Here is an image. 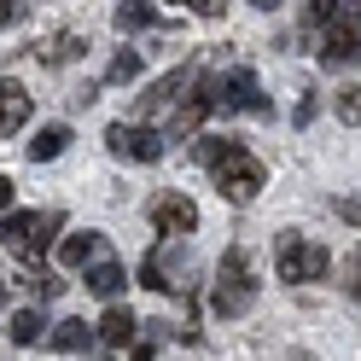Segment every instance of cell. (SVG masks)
<instances>
[{"instance_id":"f1b7e54d","label":"cell","mask_w":361,"mask_h":361,"mask_svg":"<svg viewBox=\"0 0 361 361\" xmlns=\"http://www.w3.org/2000/svg\"><path fill=\"white\" fill-rule=\"evenodd\" d=\"M0 309H6V291H0Z\"/></svg>"},{"instance_id":"ffe728a7","label":"cell","mask_w":361,"mask_h":361,"mask_svg":"<svg viewBox=\"0 0 361 361\" xmlns=\"http://www.w3.org/2000/svg\"><path fill=\"white\" fill-rule=\"evenodd\" d=\"M350 0H309V30H332L338 18H344Z\"/></svg>"},{"instance_id":"7402d4cb","label":"cell","mask_w":361,"mask_h":361,"mask_svg":"<svg viewBox=\"0 0 361 361\" xmlns=\"http://www.w3.org/2000/svg\"><path fill=\"white\" fill-rule=\"evenodd\" d=\"M180 6L198 12V18H221V6H228V0H180Z\"/></svg>"},{"instance_id":"cb8c5ba5","label":"cell","mask_w":361,"mask_h":361,"mask_svg":"<svg viewBox=\"0 0 361 361\" xmlns=\"http://www.w3.org/2000/svg\"><path fill=\"white\" fill-rule=\"evenodd\" d=\"M18 18H24V0H0V30L18 24Z\"/></svg>"},{"instance_id":"4316f807","label":"cell","mask_w":361,"mask_h":361,"mask_svg":"<svg viewBox=\"0 0 361 361\" xmlns=\"http://www.w3.org/2000/svg\"><path fill=\"white\" fill-rule=\"evenodd\" d=\"M251 6H262V12H274V6H280V0H251Z\"/></svg>"},{"instance_id":"484cf974","label":"cell","mask_w":361,"mask_h":361,"mask_svg":"<svg viewBox=\"0 0 361 361\" xmlns=\"http://www.w3.org/2000/svg\"><path fill=\"white\" fill-rule=\"evenodd\" d=\"M6 204H12V180L0 175V210H6Z\"/></svg>"},{"instance_id":"277c9868","label":"cell","mask_w":361,"mask_h":361,"mask_svg":"<svg viewBox=\"0 0 361 361\" xmlns=\"http://www.w3.org/2000/svg\"><path fill=\"white\" fill-rule=\"evenodd\" d=\"M64 228V216L59 210H12V216H0V245L6 251H24V257H41L53 245V233Z\"/></svg>"},{"instance_id":"7a4b0ae2","label":"cell","mask_w":361,"mask_h":361,"mask_svg":"<svg viewBox=\"0 0 361 361\" xmlns=\"http://www.w3.org/2000/svg\"><path fill=\"white\" fill-rule=\"evenodd\" d=\"M216 314L221 321H239L245 309L257 303V280H251V257H245V245H228V257H221V280H216Z\"/></svg>"},{"instance_id":"e0dca14e","label":"cell","mask_w":361,"mask_h":361,"mask_svg":"<svg viewBox=\"0 0 361 361\" xmlns=\"http://www.w3.org/2000/svg\"><path fill=\"white\" fill-rule=\"evenodd\" d=\"M35 338H47V314L41 309H18L12 314V344H35Z\"/></svg>"},{"instance_id":"9c48e42d","label":"cell","mask_w":361,"mask_h":361,"mask_svg":"<svg viewBox=\"0 0 361 361\" xmlns=\"http://www.w3.org/2000/svg\"><path fill=\"white\" fill-rule=\"evenodd\" d=\"M99 257H105L99 233H64V239H59V262H64V268H94Z\"/></svg>"},{"instance_id":"52a82bcc","label":"cell","mask_w":361,"mask_h":361,"mask_svg":"<svg viewBox=\"0 0 361 361\" xmlns=\"http://www.w3.org/2000/svg\"><path fill=\"white\" fill-rule=\"evenodd\" d=\"M152 221H157V233H192L198 228V204L180 198V192H157L152 198Z\"/></svg>"},{"instance_id":"d6986e66","label":"cell","mask_w":361,"mask_h":361,"mask_svg":"<svg viewBox=\"0 0 361 361\" xmlns=\"http://www.w3.org/2000/svg\"><path fill=\"white\" fill-rule=\"evenodd\" d=\"M332 111H338V123H361V82H344L338 87V99H332Z\"/></svg>"},{"instance_id":"6da1fadb","label":"cell","mask_w":361,"mask_h":361,"mask_svg":"<svg viewBox=\"0 0 361 361\" xmlns=\"http://www.w3.org/2000/svg\"><path fill=\"white\" fill-rule=\"evenodd\" d=\"M198 164L216 175L221 198H233V204H251V198L262 192V180H268L262 157H257L251 146H239V140H216V134H204V140H198Z\"/></svg>"},{"instance_id":"83f0119b","label":"cell","mask_w":361,"mask_h":361,"mask_svg":"<svg viewBox=\"0 0 361 361\" xmlns=\"http://www.w3.org/2000/svg\"><path fill=\"white\" fill-rule=\"evenodd\" d=\"M291 361H314V355H303V350H298V355H291Z\"/></svg>"},{"instance_id":"9a60e30c","label":"cell","mask_w":361,"mask_h":361,"mask_svg":"<svg viewBox=\"0 0 361 361\" xmlns=\"http://www.w3.org/2000/svg\"><path fill=\"white\" fill-rule=\"evenodd\" d=\"M82 47H87V41H82L76 30H59V35H47V41H41V59H47V64H71Z\"/></svg>"},{"instance_id":"30bf717a","label":"cell","mask_w":361,"mask_h":361,"mask_svg":"<svg viewBox=\"0 0 361 361\" xmlns=\"http://www.w3.org/2000/svg\"><path fill=\"white\" fill-rule=\"evenodd\" d=\"M99 338H105V344L111 350H123L128 344V338H140V321H134V309H105V321H99Z\"/></svg>"},{"instance_id":"5b68a950","label":"cell","mask_w":361,"mask_h":361,"mask_svg":"<svg viewBox=\"0 0 361 361\" xmlns=\"http://www.w3.org/2000/svg\"><path fill=\"white\" fill-rule=\"evenodd\" d=\"M216 111H251V117H268V94L257 87V76L239 64V71H228L216 82Z\"/></svg>"},{"instance_id":"ac0fdd59","label":"cell","mask_w":361,"mask_h":361,"mask_svg":"<svg viewBox=\"0 0 361 361\" xmlns=\"http://www.w3.org/2000/svg\"><path fill=\"white\" fill-rule=\"evenodd\" d=\"M12 286H24V291H35V298H59V274H47V268H18L12 274Z\"/></svg>"},{"instance_id":"4fadbf2b","label":"cell","mask_w":361,"mask_h":361,"mask_svg":"<svg viewBox=\"0 0 361 361\" xmlns=\"http://www.w3.org/2000/svg\"><path fill=\"white\" fill-rule=\"evenodd\" d=\"M157 24H164V18H157L152 0H123V6H117V30H123V35H134V30H157Z\"/></svg>"},{"instance_id":"3957f363","label":"cell","mask_w":361,"mask_h":361,"mask_svg":"<svg viewBox=\"0 0 361 361\" xmlns=\"http://www.w3.org/2000/svg\"><path fill=\"white\" fill-rule=\"evenodd\" d=\"M274 268H280L286 286H309V280H326L332 257H326V245H314L303 233H280L274 239Z\"/></svg>"},{"instance_id":"2e32d148","label":"cell","mask_w":361,"mask_h":361,"mask_svg":"<svg viewBox=\"0 0 361 361\" xmlns=\"http://www.w3.org/2000/svg\"><path fill=\"white\" fill-rule=\"evenodd\" d=\"M140 286H146V291H169V286H175V280H169V245H157V251L140 262Z\"/></svg>"},{"instance_id":"8992f818","label":"cell","mask_w":361,"mask_h":361,"mask_svg":"<svg viewBox=\"0 0 361 361\" xmlns=\"http://www.w3.org/2000/svg\"><path fill=\"white\" fill-rule=\"evenodd\" d=\"M105 146L117 157H134V164H157V157H164V134H152L146 123H111Z\"/></svg>"},{"instance_id":"8fae6325","label":"cell","mask_w":361,"mask_h":361,"mask_svg":"<svg viewBox=\"0 0 361 361\" xmlns=\"http://www.w3.org/2000/svg\"><path fill=\"white\" fill-rule=\"evenodd\" d=\"M71 146V128L64 123H47V128H35V140H30V164H53V157Z\"/></svg>"},{"instance_id":"ba28073f","label":"cell","mask_w":361,"mask_h":361,"mask_svg":"<svg viewBox=\"0 0 361 361\" xmlns=\"http://www.w3.org/2000/svg\"><path fill=\"white\" fill-rule=\"evenodd\" d=\"M24 123H30V94H24V82L0 76V134H18Z\"/></svg>"},{"instance_id":"7c38bea8","label":"cell","mask_w":361,"mask_h":361,"mask_svg":"<svg viewBox=\"0 0 361 361\" xmlns=\"http://www.w3.org/2000/svg\"><path fill=\"white\" fill-rule=\"evenodd\" d=\"M123 262H111V257H99L94 268H87V291H94V298H117V291H123Z\"/></svg>"},{"instance_id":"44dd1931","label":"cell","mask_w":361,"mask_h":361,"mask_svg":"<svg viewBox=\"0 0 361 361\" xmlns=\"http://www.w3.org/2000/svg\"><path fill=\"white\" fill-rule=\"evenodd\" d=\"M134 76H140V53H117L105 71V82H134Z\"/></svg>"},{"instance_id":"d4e9b609","label":"cell","mask_w":361,"mask_h":361,"mask_svg":"<svg viewBox=\"0 0 361 361\" xmlns=\"http://www.w3.org/2000/svg\"><path fill=\"white\" fill-rule=\"evenodd\" d=\"M338 24H344L355 41H361V6H355V0H350V6H344V18H338Z\"/></svg>"},{"instance_id":"5bb4252c","label":"cell","mask_w":361,"mask_h":361,"mask_svg":"<svg viewBox=\"0 0 361 361\" xmlns=\"http://www.w3.org/2000/svg\"><path fill=\"white\" fill-rule=\"evenodd\" d=\"M47 344L59 355H82L87 344H94V326H82V321H59V332H47Z\"/></svg>"},{"instance_id":"603a6c76","label":"cell","mask_w":361,"mask_h":361,"mask_svg":"<svg viewBox=\"0 0 361 361\" xmlns=\"http://www.w3.org/2000/svg\"><path fill=\"white\" fill-rule=\"evenodd\" d=\"M291 123H298V128H309V123H314V94H303V99H298V111H291Z\"/></svg>"}]
</instances>
